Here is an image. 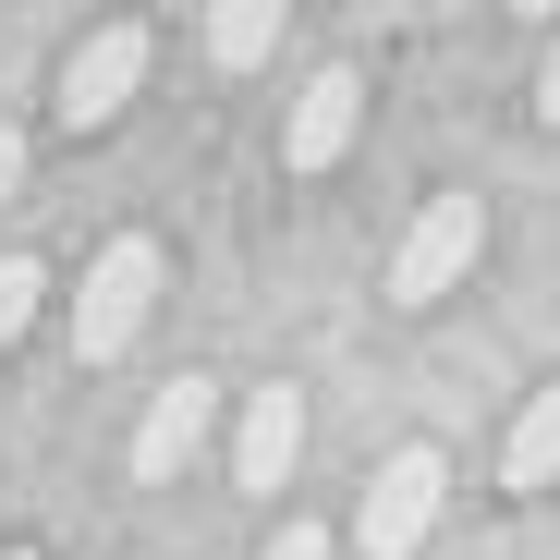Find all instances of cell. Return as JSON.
I'll use <instances>...</instances> for the list:
<instances>
[{"instance_id":"1","label":"cell","mask_w":560,"mask_h":560,"mask_svg":"<svg viewBox=\"0 0 560 560\" xmlns=\"http://www.w3.org/2000/svg\"><path fill=\"white\" fill-rule=\"evenodd\" d=\"M147 305H159V244L122 232L98 268H85V293H73V365H110V353L147 329Z\"/></svg>"},{"instance_id":"2","label":"cell","mask_w":560,"mask_h":560,"mask_svg":"<svg viewBox=\"0 0 560 560\" xmlns=\"http://www.w3.org/2000/svg\"><path fill=\"white\" fill-rule=\"evenodd\" d=\"M476 256H488V196H427L415 232L390 244V305H439Z\"/></svg>"},{"instance_id":"3","label":"cell","mask_w":560,"mask_h":560,"mask_svg":"<svg viewBox=\"0 0 560 560\" xmlns=\"http://www.w3.org/2000/svg\"><path fill=\"white\" fill-rule=\"evenodd\" d=\"M439 500H451V463H439L427 439L390 451V463H378V488H365V512H353V548H365V560H415L427 524H439Z\"/></svg>"},{"instance_id":"4","label":"cell","mask_w":560,"mask_h":560,"mask_svg":"<svg viewBox=\"0 0 560 560\" xmlns=\"http://www.w3.org/2000/svg\"><path fill=\"white\" fill-rule=\"evenodd\" d=\"M135 85H147V25H98V37L61 61V122L73 135H110L135 110Z\"/></svg>"},{"instance_id":"5","label":"cell","mask_w":560,"mask_h":560,"mask_svg":"<svg viewBox=\"0 0 560 560\" xmlns=\"http://www.w3.org/2000/svg\"><path fill=\"white\" fill-rule=\"evenodd\" d=\"M353 122H365V85H353V61L305 73V85H293V122H280V171H329V159L353 147Z\"/></svg>"},{"instance_id":"6","label":"cell","mask_w":560,"mask_h":560,"mask_svg":"<svg viewBox=\"0 0 560 560\" xmlns=\"http://www.w3.org/2000/svg\"><path fill=\"white\" fill-rule=\"evenodd\" d=\"M293 451H305V390H244V439H232V476L256 500H280V476H293Z\"/></svg>"},{"instance_id":"7","label":"cell","mask_w":560,"mask_h":560,"mask_svg":"<svg viewBox=\"0 0 560 560\" xmlns=\"http://www.w3.org/2000/svg\"><path fill=\"white\" fill-rule=\"evenodd\" d=\"M208 415H220V378H171V390L147 402V427H135V476H147V488L183 476V463H196V439H208Z\"/></svg>"},{"instance_id":"8","label":"cell","mask_w":560,"mask_h":560,"mask_svg":"<svg viewBox=\"0 0 560 560\" xmlns=\"http://www.w3.org/2000/svg\"><path fill=\"white\" fill-rule=\"evenodd\" d=\"M560 476V378L512 415V439H500V488H548Z\"/></svg>"},{"instance_id":"9","label":"cell","mask_w":560,"mask_h":560,"mask_svg":"<svg viewBox=\"0 0 560 560\" xmlns=\"http://www.w3.org/2000/svg\"><path fill=\"white\" fill-rule=\"evenodd\" d=\"M280 13H293V0H208V49L244 73V61H268V49H280Z\"/></svg>"},{"instance_id":"10","label":"cell","mask_w":560,"mask_h":560,"mask_svg":"<svg viewBox=\"0 0 560 560\" xmlns=\"http://www.w3.org/2000/svg\"><path fill=\"white\" fill-rule=\"evenodd\" d=\"M37 293H49V268H37V256H0V353L25 341V317H37Z\"/></svg>"},{"instance_id":"11","label":"cell","mask_w":560,"mask_h":560,"mask_svg":"<svg viewBox=\"0 0 560 560\" xmlns=\"http://www.w3.org/2000/svg\"><path fill=\"white\" fill-rule=\"evenodd\" d=\"M256 560H329V536H317V524H280V536H268Z\"/></svg>"},{"instance_id":"12","label":"cell","mask_w":560,"mask_h":560,"mask_svg":"<svg viewBox=\"0 0 560 560\" xmlns=\"http://www.w3.org/2000/svg\"><path fill=\"white\" fill-rule=\"evenodd\" d=\"M13 183H25V135L0 122V208H13Z\"/></svg>"},{"instance_id":"13","label":"cell","mask_w":560,"mask_h":560,"mask_svg":"<svg viewBox=\"0 0 560 560\" xmlns=\"http://www.w3.org/2000/svg\"><path fill=\"white\" fill-rule=\"evenodd\" d=\"M536 110L560 122V37H548V61H536Z\"/></svg>"},{"instance_id":"14","label":"cell","mask_w":560,"mask_h":560,"mask_svg":"<svg viewBox=\"0 0 560 560\" xmlns=\"http://www.w3.org/2000/svg\"><path fill=\"white\" fill-rule=\"evenodd\" d=\"M512 13H536V25H560V0H512Z\"/></svg>"},{"instance_id":"15","label":"cell","mask_w":560,"mask_h":560,"mask_svg":"<svg viewBox=\"0 0 560 560\" xmlns=\"http://www.w3.org/2000/svg\"><path fill=\"white\" fill-rule=\"evenodd\" d=\"M0 560H37V548H0Z\"/></svg>"}]
</instances>
